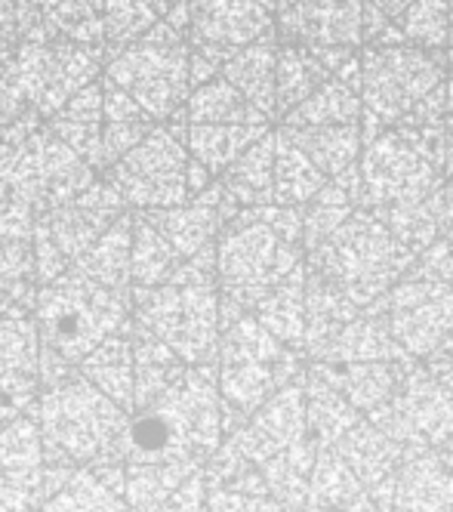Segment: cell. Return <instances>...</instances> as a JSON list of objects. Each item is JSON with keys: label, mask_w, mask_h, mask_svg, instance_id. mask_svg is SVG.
<instances>
[{"label": "cell", "mask_w": 453, "mask_h": 512, "mask_svg": "<svg viewBox=\"0 0 453 512\" xmlns=\"http://www.w3.org/2000/svg\"><path fill=\"white\" fill-rule=\"evenodd\" d=\"M306 213L299 207H241L216 238V278L225 300L259 306L306 263Z\"/></svg>", "instance_id": "cell-1"}, {"label": "cell", "mask_w": 453, "mask_h": 512, "mask_svg": "<svg viewBox=\"0 0 453 512\" xmlns=\"http://www.w3.org/2000/svg\"><path fill=\"white\" fill-rule=\"evenodd\" d=\"M417 260L376 210H352L321 247L309 253L318 275L352 303H367Z\"/></svg>", "instance_id": "cell-2"}, {"label": "cell", "mask_w": 453, "mask_h": 512, "mask_svg": "<svg viewBox=\"0 0 453 512\" xmlns=\"http://www.w3.org/2000/svg\"><path fill=\"white\" fill-rule=\"evenodd\" d=\"M364 204L373 210L426 201L444 186V127H386L361 152Z\"/></svg>", "instance_id": "cell-3"}, {"label": "cell", "mask_w": 453, "mask_h": 512, "mask_svg": "<svg viewBox=\"0 0 453 512\" xmlns=\"http://www.w3.org/2000/svg\"><path fill=\"white\" fill-rule=\"evenodd\" d=\"M105 78L124 87L158 124L179 115L192 96V44L188 34L161 19L130 47L108 53Z\"/></svg>", "instance_id": "cell-4"}, {"label": "cell", "mask_w": 453, "mask_h": 512, "mask_svg": "<svg viewBox=\"0 0 453 512\" xmlns=\"http://www.w3.org/2000/svg\"><path fill=\"white\" fill-rule=\"evenodd\" d=\"M361 68L364 108L383 127H410L423 102L447 84L441 53H429L413 44L364 47Z\"/></svg>", "instance_id": "cell-5"}, {"label": "cell", "mask_w": 453, "mask_h": 512, "mask_svg": "<svg viewBox=\"0 0 453 512\" xmlns=\"http://www.w3.org/2000/svg\"><path fill=\"white\" fill-rule=\"evenodd\" d=\"M185 130L188 118L182 108L179 115L158 124L133 152L105 170L130 210H161L192 201V189H188L192 152L185 145Z\"/></svg>", "instance_id": "cell-6"}, {"label": "cell", "mask_w": 453, "mask_h": 512, "mask_svg": "<svg viewBox=\"0 0 453 512\" xmlns=\"http://www.w3.org/2000/svg\"><path fill=\"white\" fill-rule=\"evenodd\" d=\"M108 50L68 41L62 34L22 41L7 65L22 96L37 115L53 118L59 108L84 87L102 78Z\"/></svg>", "instance_id": "cell-7"}, {"label": "cell", "mask_w": 453, "mask_h": 512, "mask_svg": "<svg viewBox=\"0 0 453 512\" xmlns=\"http://www.w3.org/2000/svg\"><path fill=\"white\" fill-rule=\"evenodd\" d=\"M47 337L65 352H87L124 321V294L71 266L37 290Z\"/></svg>", "instance_id": "cell-8"}, {"label": "cell", "mask_w": 453, "mask_h": 512, "mask_svg": "<svg viewBox=\"0 0 453 512\" xmlns=\"http://www.w3.org/2000/svg\"><path fill=\"white\" fill-rule=\"evenodd\" d=\"M96 179L99 170L74 152L68 142H62L50 124H44L25 145L13 182V198L31 204L37 213H47L78 201Z\"/></svg>", "instance_id": "cell-9"}, {"label": "cell", "mask_w": 453, "mask_h": 512, "mask_svg": "<svg viewBox=\"0 0 453 512\" xmlns=\"http://www.w3.org/2000/svg\"><path fill=\"white\" fill-rule=\"evenodd\" d=\"M275 31V13L259 0H195L188 44L225 65L241 47Z\"/></svg>", "instance_id": "cell-10"}, {"label": "cell", "mask_w": 453, "mask_h": 512, "mask_svg": "<svg viewBox=\"0 0 453 512\" xmlns=\"http://www.w3.org/2000/svg\"><path fill=\"white\" fill-rule=\"evenodd\" d=\"M275 28L281 41L309 50H358L364 44V0H278Z\"/></svg>", "instance_id": "cell-11"}, {"label": "cell", "mask_w": 453, "mask_h": 512, "mask_svg": "<svg viewBox=\"0 0 453 512\" xmlns=\"http://www.w3.org/2000/svg\"><path fill=\"white\" fill-rule=\"evenodd\" d=\"M278 28L266 38L241 47L222 65V78H229L262 115L278 121Z\"/></svg>", "instance_id": "cell-12"}, {"label": "cell", "mask_w": 453, "mask_h": 512, "mask_svg": "<svg viewBox=\"0 0 453 512\" xmlns=\"http://www.w3.org/2000/svg\"><path fill=\"white\" fill-rule=\"evenodd\" d=\"M50 130L68 142L84 161L102 170V124H105V87L102 78L74 93L53 118H47Z\"/></svg>", "instance_id": "cell-13"}, {"label": "cell", "mask_w": 453, "mask_h": 512, "mask_svg": "<svg viewBox=\"0 0 453 512\" xmlns=\"http://www.w3.org/2000/svg\"><path fill=\"white\" fill-rule=\"evenodd\" d=\"M105 87V124H102V170L111 164H118L127 152H133L136 145L158 127V121L151 118L145 108L111 78L102 75Z\"/></svg>", "instance_id": "cell-14"}, {"label": "cell", "mask_w": 453, "mask_h": 512, "mask_svg": "<svg viewBox=\"0 0 453 512\" xmlns=\"http://www.w3.org/2000/svg\"><path fill=\"white\" fill-rule=\"evenodd\" d=\"M281 130L306 152L330 179L352 170L364 152L361 124H321V127H284Z\"/></svg>", "instance_id": "cell-15"}, {"label": "cell", "mask_w": 453, "mask_h": 512, "mask_svg": "<svg viewBox=\"0 0 453 512\" xmlns=\"http://www.w3.org/2000/svg\"><path fill=\"white\" fill-rule=\"evenodd\" d=\"M275 149H278V136L275 130H269L219 176L225 192L238 201V207L275 204Z\"/></svg>", "instance_id": "cell-16"}, {"label": "cell", "mask_w": 453, "mask_h": 512, "mask_svg": "<svg viewBox=\"0 0 453 512\" xmlns=\"http://www.w3.org/2000/svg\"><path fill=\"white\" fill-rule=\"evenodd\" d=\"M269 130V124H188L185 145L213 176H222Z\"/></svg>", "instance_id": "cell-17"}, {"label": "cell", "mask_w": 453, "mask_h": 512, "mask_svg": "<svg viewBox=\"0 0 453 512\" xmlns=\"http://www.w3.org/2000/svg\"><path fill=\"white\" fill-rule=\"evenodd\" d=\"M275 149V204L284 207H309L330 182V176L299 149V145L278 127Z\"/></svg>", "instance_id": "cell-18"}, {"label": "cell", "mask_w": 453, "mask_h": 512, "mask_svg": "<svg viewBox=\"0 0 453 512\" xmlns=\"http://www.w3.org/2000/svg\"><path fill=\"white\" fill-rule=\"evenodd\" d=\"M74 266L93 281L127 294L133 284V213L127 210Z\"/></svg>", "instance_id": "cell-19"}, {"label": "cell", "mask_w": 453, "mask_h": 512, "mask_svg": "<svg viewBox=\"0 0 453 512\" xmlns=\"http://www.w3.org/2000/svg\"><path fill=\"white\" fill-rule=\"evenodd\" d=\"M188 124H272L269 115H262L259 108L229 81L213 78L192 90L185 102Z\"/></svg>", "instance_id": "cell-20"}, {"label": "cell", "mask_w": 453, "mask_h": 512, "mask_svg": "<svg viewBox=\"0 0 453 512\" xmlns=\"http://www.w3.org/2000/svg\"><path fill=\"white\" fill-rule=\"evenodd\" d=\"M330 78H333L330 68L315 50L281 41L278 47V118L290 115L296 105L306 102Z\"/></svg>", "instance_id": "cell-21"}, {"label": "cell", "mask_w": 453, "mask_h": 512, "mask_svg": "<svg viewBox=\"0 0 453 512\" xmlns=\"http://www.w3.org/2000/svg\"><path fill=\"white\" fill-rule=\"evenodd\" d=\"M182 263V256L164 238V232L151 219L133 213V287H158L167 284Z\"/></svg>", "instance_id": "cell-22"}, {"label": "cell", "mask_w": 453, "mask_h": 512, "mask_svg": "<svg viewBox=\"0 0 453 512\" xmlns=\"http://www.w3.org/2000/svg\"><path fill=\"white\" fill-rule=\"evenodd\" d=\"M395 318L398 327L410 334L413 327H426V334H438L453 321V287L432 284H404L395 290Z\"/></svg>", "instance_id": "cell-23"}, {"label": "cell", "mask_w": 453, "mask_h": 512, "mask_svg": "<svg viewBox=\"0 0 453 512\" xmlns=\"http://www.w3.org/2000/svg\"><path fill=\"white\" fill-rule=\"evenodd\" d=\"M364 99L343 81L330 78L321 90H315L306 102L296 105L290 115L281 118L284 127H321V124H361Z\"/></svg>", "instance_id": "cell-24"}, {"label": "cell", "mask_w": 453, "mask_h": 512, "mask_svg": "<svg viewBox=\"0 0 453 512\" xmlns=\"http://www.w3.org/2000/svg\"><path fill=\"white\" fill-rule=\"evenodd\" d=\"M173 7V0H105V47L115 53L136 44Z\"/></svg>", "instance_id": "cell-25"}, {"label": "cell", "mask_w": 453, "mask_h": 512, "mask_svg": "<svg viewBox=\"0 0 453 512\" xmlns=\"http://www.w3.org/2000/svg\"><path fill=\"white\" fill-rule=\"evenodd\" d=\"M407 44L429 53H444L450 41V0H413L395 19Z\"/></svg>", "instance_id": "cell-26"}, {"label": "cell", "mask_w": 453, "mask_h": 512, "mask_svg": "<svg viewBox=\"0 0 453 512\" xmlns=\"http://www.w3.org/2000/svg\"><path fill=\"white\" fill-rule=\"evenodd\" d=\"M44 16L62 38L105 47V0H59Z\"/></svg>", "instance_id": "cell-27"}, {"label": "cell", "mask_w": 453, "mask_h": 512, "mask_svg": "<svg viewBox=\"0 0 453 512\" xmlns=\"http://www.w3.org/2000/svg\"><path fill=\"white\" fill-rule=\"evenodd\" d=\"M302 281H306V272L299 266L284 284H278L272 294L259 303L262 321L281 337H296L302 331Z\"/></svg>", "instance_id": "cell-28"}, {"label": "cell", "mask_w": 453, "mask_h": 512, "mask_svg": "<svg viewBox=\"0 0 453 512\" xmlns=\"http://www.w3.org/2000/svg\"><path fill=\"white\" fill-rule=\"evenodd\" d=\"M47 124V118L41 115H28L16 124L0 127V198H10L13 195V182H16V170L19 161L25 155V145L28 139Z\"/></svg>", "instance_id": "cell-29"}, {"label": "cell", "mask_w": 453, "mask_h": 512, "mask_svg": "<svg viewBox=\"0 0 453 512\" xmlns=\"http://www.w3.org/2000/svg\"><path fill=\"white\" fill-rule=\"evenodd\" d=\"M34 281H37L34 244L31 241H4L0 244V287H4L10 297H22V294H31Z\"/></svg>", "instance_id": "cell-30"}, {"label": "cell", "mask_w": 453, "mask_h": 512, "mask_svg": "<svg viewBox=\"0 0 453 512\" xmlns=\"http://www.w3.org/2000/svg\"><path fill=\"white\" fill-rule=\"evenodd\" d=\"M28 115H37V112L28 105V99L22 96V90L16 87V81L4 71V75H0V127L16 124V121H22Z\"/></svg>", "instance_id": "cell-31"}, {"label": "cell", "mask_w": 453, "mask_h": 512, "mask_svg": "<svg viewBox=\"0 0 453 512\" xmlns=\"http://www.w3.org/2000/svg\"><path fill=\"white\" fill-rule=\"evenodd\" d=\"M420 269L429 275V278H450L453 281V247L447 244V238L444 241H435L432 247H426L423 250V256H420Z\"/></svg>", "instance_id": "cell-32"}, {"label": "cell", "mask_w": 453, "mask_h": 512, "mask_svg": "<svg viewBox=\"0 0 453 512\" xmlns=\"http://www.w3.org/2000/svg\"><path fill=\"white\" fill-rule=\"evenodd\" d=\"M213 182H216V176L198 158H192V164H188V189H192V198L201 195V192H207Z\"/></svg>", "instance_id": "cell-33"}, {"label": "cell", "mask_w": 453, "mask_h": 512, "mask_svg": "<svg viewBox=\"0 0 453 512\" xmlns=\"http://www.w3.org/2000/svg\"><path fill=\"white\" fill-rule=\"evenodd\" d=\"M133 432H136V442H139L142 448H158V445L164 442V435H167L164 426H161L158 420H142Z\"/></svg>", "instance_id": "cell-34"}, {"label": "cell", "mask_w": 453, "mask_h": 512, "mask_svg": "<svg viewBox=\"0 0 453 512\" xmlns=\"http://www.w3.org/2000/svg\"><path fill=\"white\" fill-rule=\"evenodd\" d=\"M367 4H373L376 10H383V13L392 16V19H398V16L413 4V0H367Z\"/></svg>", "instance_id": "cell-35"}, {"label": "cell", "mask_w": 453, "mask_h": 512, "mask_svg": "<svg viewBox=\"0 0 453 512\" xmlns=\"http://www.w3.org/2000/svg\"><path fill=\"white\" fill-rule=\"evenodd\" d=\"M444 173L453 176V127L444 133Z\"/></svg>", "instance_id": "cell-36"}, {"label": "cell", "mask_w": 453, "mask_h": 512, "mask_svg": "<svg viewBox=\"0 0 453 512\" xmlns=\"http://www.w3.org/2000/svg\"><path fill=\"white\" fill-rule=\"evenodd\" d=\"M447 127H453V81H447Z\"/></svg>", "instance_id": "cell-37"}, {"label": "cell", "mask_w": 453, "mask_h": 512, "mask_svg": "<svg viewBox=\"0 0 453 512\" xmlns=\"http://www.w3.org/2000/svg\"><path fill=\"white\" fill-rule=\"evenodd\" d=\"M444 53L450 56V68H453V0H450V41H447V50Z\"/></svg>", "instance_id": "cell-38"}, {"label": "cell", "mask_w": 453, "mask_h": 512, "mask_svg": "<svg viewBox=\"0 0 453 512\" xmlns=\"http://www.w3.org/2000/svg\"><path fill=\"white\" fill-rule=\"evenodd\" d=\"M13 53H16V47L0 38V56H4V59H13Z\"/></svg>", "instance_id": "cell-39"}, {"label": "cell", "mask_w": 453, "mask_h": 512, "mask_svg": "<svg viewBox=\"0 0 453 512\" xmlns=\"http://www.w3.org/2000/svg\"><path fill=\"white\" fill-rule=\"evenodd\" d=\"M34 7H41V10H50L53 4H59V0H31Z\"/></svg>", "instance_id": "cell-40"}, {"label": "cell", "mask_w": 453, "mask_h": 512, "mask_svg": "<svg viewBox=\"0 0 453 512\" xmlns=\"http://www.w3.org/2000/svg\"><path fill=\"white\" fill-rule=\"evenodd\" d=\"M10 306V294H7V290L4 287H0V312H4Z\"/></svg>", "instance_id": "cell-41"}, {"label": "cell", "mask_w": 453, "mask_h": 512, "mask_svg": "<svg viewBox=\"0 0 453 512\" xmlns=\"http://www.w3.org/2000/svg\"><path fill=\"white\" fill-rule=\"evenodd\" d=\"M7 65H10V59H4V56H0V75H4V71H7Z\"/></svg>", "instance_id": "cell-42"}, {"label": "cell", "mask_w": 453, "mask_h": 512, "mask_svg": "<svg viewBox=\"0 0 453 512\" xmlns=\"http://www.w3.org/2000/svg\"><path fill=\"white\" fill-rule=\"evenodd\" d=\"M259 4H266V7H269V10L275 13V4H278V0H259Z\"/></svg>", "instance_id": "cell-43"}, {"label": "cell", "mask_w": 453, "mask_h": 512, "mask_svg": "<svg viewBox=\"0 0 453 512\" xmlns=\"http://www.w3.org/2000/svg\"><path fill=\"white\" fill-rule=\"evenodd\" d=\"M450 81H453V68H450Z\"/></svg>", "instance_id": "cell-44"}]
</instances>
